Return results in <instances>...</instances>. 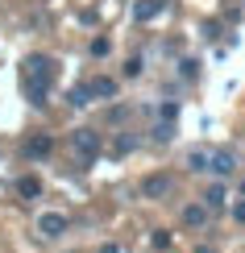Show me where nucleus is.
<instances>
[{
    "mask_svg": "<svg viewBox=\"0 0 245 253\" xmlns=\"http://www.w3.org/2000/svg\"><path fill=\"white\" fill-rule=\"evenodd\" d=\"M21 83H42V87H50V83H54V62H50V54H29L21 62Z\"/></svg>",
    "mask_w": 245,
    "mask_h": 253,
    "instance_id": "nucleus-1",
    "label": "nucleus"
},
{
    "mask_svg": "<svg viewBox=\"0 0 245 253\" xmlns=\"http://www.w3.org/2000/svg\"><path fill=\"white\" fill-rule=\"evenodd\" d=\"M71 145H75V154H79L83 166H92L96 158H100V133L96 129H75L71 133Z\"/></svg>",
    "mask_w": 245,
    "mask_h": 253,
    "instance_id": "nucleus-2",
    "label": "nucleus"
},
{
    "mask_svg": "<svg viewBox=\"0 0 245 253\" xmlns=\"http://www.w3.org/2000/svg\"><path fill=\"white\" fill-rule=\"evenodd\" d=\"M21 150H25V158H34V162H38V158H50V154H54V137H50V133H29Z\"/></svg>",
    "mask_w": 245,
    "mask_h": 253,
    "instance_id": "nucleus-3",
    "label": "nucleus"
},
{
    "mask_svg": "<svg viewBox=\"0 0 245 253\" xmlns=\"http://www.w3.org/2000/svg\"><path fill=\"white\" fill-rule=\"evenodd\" d=\"M67 228H71V220L62 216V212H42V216H38V233H42V237H50V241L62 237Z\"/></svg>",
    "mask_w": 245,
    "mask_h": 253,
    "instance_id": "nucleus-4",
    "label": "nucleus"
},
{
    "mask_svg": "<svg viewBox=\"0 0 245 253\" xmlns=\"http://www.w3.org/2000/svg\"><path fill=\"white\" fill-rule=\"evenodd\" d=\"M208 170L220 174V178H229L233 170H237V154H233V150H212L208 154Z\"/></svg>",
    "mask_w": 245,
    "mask_h": 253,
    "instance_id": "nucleus-5",
    "label": "nucleus"
},
{
    "mask_svg": "<svg viewBox=\"0 0 245 253\" xmlns=\"http://www.w3.org/2000/svg\"><path fill=\"white\" fill-rule=\"evenodd\" d=\"M170 187H175V178H170V174H146L142 195L146 199H162V195H170Z\"/></svg>",
    "mask_w": 245,
    "mask_h": 253,
    "instance_id": "nucleus-6",
    "label": "nucleus"
},
{
    "mask_svg": "<svg viewBox=\"0 0 245 253\" xmlns=\"http://www.w3.org/2000/svg\"><path fill=\"white\" fill-rule=\"evenodd\" d=\"M88 91H92V100H112L116 96V79L96 75V79H88Z\"/></svg>",
    "mask_w": 245,
    "mask_h": 253,
    "instance_id": "nucleus-7",
    "label": "nucleus"
},
{
    "mask_svg": "<svg viewBox=\"0 0 245 253\" xmlns=\"http://www.w3.org/2000/svg\"><path fill=\"white\" fill-rule=\"evenodd\" d=\"M162 8H166V0H137V4H133V21L146 25V21H154Z\"/></svg>",
    "mask_w": 245,
    "mask_h": 253,
    "instance_id": "nucleus-8",
    "label": "nucleus"
},
{
    "mask_svg": "<svg viewBox=\"0 0 245 253\" xmlns=\"http://www.w3.org/2000/svg\"><path fill=\"white\" fill-rule=\"evenodd\" d=\"M17 195H21V199H38V195H42V178H38V174H21V178H17Z\"/></svg>",
    "mask_w": 245,
    "mask_h": 253,
    "instance_id": "nucleus-9",
    "label": "nucleus"
},
{
    "mask_svg": "<svg viewBox=\"0 0 245 253\" xmlns=\"http://www.w3.org/2000/svg\"><path fill=\"white\" fill-rule=\"evenodd\" d=\"M183 224H187V228H204V224H208V208H204V204H187V208H183Z\"/></svg>",
    "mask_w": 245,
    "mask_h": 253,
    "instance_id": "nucleus-10",
    "label": "nucleus"
},
{
    "mask_svg": "<svg viewBox=\"0 0 245 253\" xmlns=\"http://www.w3.org/2000/svg\"><path fill=\"white\" fill-rule=\"evenodd\" d=\"M229 204V199H225V187H208V195H204V208H208V212H220V208H225Z\"/></svg>",
    "mask_w": 245,
    "mask_h": 253,
    "instance_id": "nucleus-11",
    "label": "nucleus"
},
{
    "mask_svg": "<svg viewBox=\"0 0 245 253\" xmlns=\"http://www.w3.org/2000/svg\"><path fill=\"white\" fill-rule=\"evenodd\" d=\"M208 154H212V150H191V154H187V170H191V174H204V170H208Z\"/></svg>",
    "mask_w": 245,
    "mask_h": 253,
    "instance_id": "nucleus-12",
    "label": "nucleus"
},
{
    "mask_svg": "<svg viewBox=\"0 0 245 253\" xmlns=\"http://www.w3.org/2000/svg\"><path fill=\"white\" fill-rule=\"evenodd\" d=\"M25 96L34 108H46V96H50V87H42V83H25Z\"/></svg>",
    "mask_w": 245,
    "mask_h": 253,
    "instance_id": "nucleus-13",
    "label": "nucleus"
},
{
    "mask_svg": "<svg viewBox=\"0 0 245 253\" xmlns=\"http://www.w3.org/2000/svg\"><path fill=\"white\" fill-rule=\"evenodd\" d=\"M150 133H154V141H158V145H166V141H175V121H158V125H154Z\"/></svg>",
    "mask_w": 245,
    "mask_h": 253,
    "instance_id": "nucleus-14",
    "label": "nucleus"
},
{
    "mask_svg": "<svg viewBox=\"0 0 245 253\" xmlns=\"http://www.w3.org/2000/svg\"><path fill=\"white\" fill-rule=\"evenodd\" d=\"M71 104H75V108H83V104H92V91H88V83L71 87Z\"/></svg>",
    "mask_w": 245,
    "mask_h": 253,
    "instance_id": "nucleus-15",
    "label": "nucleus"
},
{
    "mask_svg": "<svg viewBox=\"0 0 245 253\" xmlns=\"http://www.w3.org/2000/svg\"><path fill=\"white\" fill-rule=\"evenodd\" d=\"M108 50H112V42H108V38H92V54H96V58H104Z\"/></svg>",
    "mask_w": 245,
    "mask_h": 253,
    "instance_id": "nucleus-16",
    "label": "nucleus"
},
{
    "mask_svg": "<svg viewBox=\"0 0 245 253\" xmlns=\"http://www.w3.org/2000/svg\"><path fill=\"white\" fill-rule=\"evenodd\" d=\"M179 75H183V79H196V75H199V62H196V58L179 62Z\"/></svg>",
    "mask_w": 245,
    "mask_h": 253,
    "instance_id": "nucleus-17",
    "label": "nucleus"
},
{
    "mask_svg": "<svg viewBox=\"0 0 245 253\" xmlns=\"http://www.w3.org/2000/svg\"><path fill=\"white\" fill-rule=\"evenodd\" d=\"M137 75H142V54H133L125 62V79H137Z\"/></svg>",
    "mask_w": 245,
    "mask_h": 253,
    "instance_id": "nucleus-18",
    "label": "nucleus"
},
{
    "mask_svg": "<svg viewBox=\"0 0 245 253\" xmlns=\"http://www.w3.org/2000/svg\"><path fill=\"white\" fill-rule=\"evenodd\" d=\"M133 150H137V141H133V137H121V141L112 145V154H121V158H125V154H133Z\"/></svg>",
    "mask_w": 245,
    "mask_h": 253,
    "instance_id": "nucleus-19",
    "label": "nucleus"
},
{
    "mask_svg": "<svg viewBox=\"0 0 245 253\" xmlns=\"http://www.w3.org/2000/svg\"><path fill=\"white\" fill-rule=\"evenodd\" d=\"M179 117V104H162V108H158V121H175Z\"/></svg>",
    "mask_w": 245,
    "mask_h": 253,
    "instance_id": "nucleus-20",
    "label": "nucleus"
},
{
    "mask_svg": "<svg viewBox=\"0 0 245 253\" xmlns=\"http://www.w3.org/2000/svg\"><path fill=\"white\" fill-rule=\"evenodd\" d=\"M170 245V233H166V228H158V233H154V249H166Z\"/></svg>",
    "mask_w": 245,
    "mask_h": 253,
    "instance_id": "nucleus-21",
    "label": "nucleus"
},
{
    "mask_svg": "<svg viewBox=\"0 0 245 253\" xmlns=\"http://www.w3.org/2000/svg\"><path fill=\"white\" fill-rule=\"evenodd\" d=\"M233 220H237V224H245V199H241V204H233Z\"/></svg>",
    "mask_w": 245,
    "mask_h": 253,
    "instance_id": "nucleus-22",
    "label": "nucleus"
},
{
    "mask_svg": "<svg viewBox=\"0 0 245 253\" xmlns=\"http://www.w3.org/2000/svg\"><path fill=\"white\" fill-rule=\"evenodd\" d=\"M100 253H121V245H112V241H108V245H100Z\"/></svg>",
    "mask_w": 245,
    "mask_h": 253,
    "instance_id": "nucleus-23",
    "label": "nucleus"
},
{
    "mask_svg": "<svg viewBox=\"0 0 245 253\" xmlns=\"http://www.w3.org/2000/svg\"><path fill=\"white\" fill-rule=\"evenodd\" d=\"M241 195H245V183H241Z\"/></svg>",
    "mask_w": 245,
    "mask_h": 253,
    "instance_id": "nucleus-24",
    "label": "nucleus"
}]
</instances>
